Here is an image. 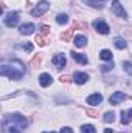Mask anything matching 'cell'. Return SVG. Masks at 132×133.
<instances>
[{"mask_svg": "<svg viewBox=\"0 0 132 133\" xmlns=\"http://www.w3.org/2000/svg\"><path fill=\"white\" fill-rule=\"evenodd\" d=\"M19 20H20V14H19L17 11H11V12H8V14L5 16V25L9 26V28L16 26V25L19 23Z\"/></svg>", "mask_w": 132, "mask_h": 133, "instance_id": "cell-3", "label": "cell"}, {"mask_svg": "<svg viewBox=\"0 0 132 133\" xmlns=\"http://www.w3.org/2000/svg\"><path fill=\"white\" fill-rule=\"evenodd\" d=\"M56 22H58L59 25H67V23H68V16H67V14H58V16H56Z\"/></svg>", "mask_w": 132, "mask_h": 133, "instance_id": "cell-19", "label": "cell"}, {"mask_svg": "<svg viewBox=\"0 0 132 133\" xmlns=\"http://www.w3.org/2000/svg\"><path fill=\"white\" fill-rule=\"evenodd\" d=\"M75 45L78 46V48H82V46H86V43H87V37L86 36H75Z\"/></svg>", "mask_w": 132, "mask_h": 133, "instance_id": "cell-14", "label": "cell"}, {"mask_svg": "<svg viewBox=\"0 0 132 133\" xmlns=\"http://www.w3.org/2000/svg\"><path fill=\"white\" fill-rule=\"evenodd\" d=\"M44 133H55V132H44Z\"/></svg>", "mask_w": 132, "mask_h": 133, "instance_id": "cell-34", "label": "cell"}, {"mask_svg": "<svg viewBox=\"0 0 132 133\" xmlns=\"http://www.w3.org/2000/svg\"><path fill=\"white\" fill-rule=\"evenodd\" d=\"M113 121H115V113H113V111H107V113L104 115V122L110 124V122H113Z\"/></svg>", "mask_w": 132, "mask_h": 133, "instance_id": "cell-22", "label": "cell"}, {"mask_svg": "<svg viewBox=\"0 0 132 133\" xmlns=\"http://www.w3.org/2000/svg\"><path fill=\"white\" fill-rule=\"evenodd\" d=\"M61 133H73V130H71L70 127H62V129H61Z\"/></svg>", "mask_w": 132, "mask_h": 133, "instance_id": "cell-31", "label": "cell"}, {"mask_svg": "<svg viewBox=\"0 0 132 133\" xmlns=\"http://www.w3.org/2000/svg\"><path fill=\"white\" fill-rule=\"evenodd\" d=\"M19 48H23V50H27L28 53L33 51V45H31V43H22V45H19Z\"/></svg>", "mask_w": 132, "mask_h": 133, "instance_id": "cell-26", "label": "cell"}, {"mask_svg": "<svg viewBox=\"0 0 132 133\" xmlns=\"http://www.w3.org/2000/svg\"><path fill=\"white\" fill-rule=\"evenodd\" d=\"M87 25L86 23H79V22H75L73 23V30H78V28H86Z\"/></svg>", "mask_w": 132, "mask_h": 133, "instance_id": "cell-28", "label": "cell"}, {"mask_svg": "<svg viewBox=\"0 0 132 133\" xmlns=\"http://www.w3.org/2000/svg\"><path fill=\"white\" fill-rule=\"evenodd\" d=\"M34 30H36V26H34L33 23H25V25H22L19 28V33L22 34V36H30V34L34 33Z\"/></svg>", "mask_w": 132, "mask_h": 133, "instance_id": "cell-9", "label": "cell"}, {"mask_svg": "<svg viewBox=\"0 0 132 133\" xmlns=\"http://www.w3.org/2000/svg\"><path fill=\"white\" fill-rule=\"evenodd\" d=\"M70 54H71V57H73L76 62H79V64H87V56H84V54H81V53H75V51H71Z\"/></svg>", "mask_w": 132, "mask_h": 133, "instance_id": "cell-15", "label": "cell"}, {"mask_svg": "<svg viewBox=\"0 0 132 133\" xmlns=\"http://www.w3.org/2000/svg\"><path fill=\"white\" fill-rule=\"evenodd\" d=\"M65 56L64 54H56L55 57H53V65L56 66V68H62V66L65 65Z\"/></svg>", "mask_w": 132, "mask_h": 133, "instance_id": "cell-11", "label": "cell"}, {"mask_svg": "<svg viewBox=\"0 0 132 133\" xmlns=\"http://www.w3.org/2000/svg\"><path fill=\"white\" fill-rule=\"evenodd\" d=\"M124 99H126V95H124V93H121V91H115V93L109 98V102H110L112 105H118L120 102H123Z\"/></svg>", "mask_w": 132, "mask_h": 133, "instance_id": "cell-7", "label": "cell"}, {"mask_svg": "<svg viewBox=\"0 0 132 133\" xmlns=\"http://www.w3.org/2000/svg\"><path fill=\"white\" fill-rule=\"evenodd\" d=\"M81 133H97V130H95L93 125H90V124H84V125L81 127Z\"/></svg>", "mask_w": 132, "mask_h": 133, "instance_id": "cell-20", "label": "cell"}, {"mask_svg": "<svg viewBox=\"0 0 132 133\" xmlns=\"http://www.w3.org/2000/svg\"><path fill=\"white\" fill-rule=\"evenodd\" d=\"M82 2L87 3V5H90V6L95 8V9H103V8H104V5H103L101 0H82Z\"/></svg>", "mask_w": 132, "mask_h": 133, "instance_id": "cell-16", "label": "cell"}, {"mask_svg": "<svg viewBox=\"0 0 132 133\" xmlns=\"http://www.w3.org/2000/svg\"><path fill=\"white\" fill-rule=\"evenodd\" d=\"M30 64H31L33 66H39V64H40V57H39V56H34Z\"/></svg>", "mask_w": 132, "mask_h": 133, "instance_id": "cell-27", "label": "cell"}, {"mask_svg": "<svg viewBox=\"0 0 132 133\" xmlns=\"http://www.w3.org/2000/svg\"><path fill=\"white\" fill-rule=\"evenodd\" d=\"M103 102V96L99 95V93H95V95H90L89 98H87V104H90V105H98Z\"/></svg>", "mask_w": 132, "mask_h": 133, "instance_id": "cell-12", "label": "cell"}, {"mask_svg": "<svg viewBox=\"0 0 132 133\" xmlns=\"http://www.w3.org/2000/svg\"><path fill=\"white\" fill-rule=\"evenodd\" d=\"M59 81H61V82H64V84H68V82L71 81V77H70V76H61V77H59Z\"/></svg>", "mask_w": 132, "mask_h": 133, "instance_id": "cell-29", "label": "cell"}, {"mask_svg": "<svg viewBox=\"0 0 132 133\" xmlns=\"http://www.w3.org/2000/svg\"><path fill=\"white\" fill-rule=\"evenodd\" d=\"M112 12H113L117 17H120V19H128V12L124 11L123 5H121L118 0H113V2H112Z\"/></svg>", "mask_w": 132, "mask_h": 133, "instance_id": "cell-5", "label": "cell"}, {"mask_svg": "<svg viewBox=\"0 0 132 133\" xmlns=\"http://www.w3.org/2000/svg\"><path fill=\"white\" fill-rule=\"evenodd\" d=\"M39 34H42V36H48V34H50V26L42 25V26L39 28Z\"/></svg>", "mask_w": 132, "mask_h": 133, "instance_id": "cell-24", "label": "cell"}, {"mask_svg": "<svg viewBox=\"0 0 132 133\" xmlns=\"http://www.w3.org/2000/svg\"><path fill=\"white\" fill-rule=\"evenodd\" d=\"M115 46L118 50H124L126 48V40L123 37H115Z\"/></svg>", "mask_w": 132, "mask_h": 133, "instance_id": "cell-18", "label": "cell"}, {"mask_svg": "<svg viewBox=\"0 0 132 133\" xmlns=\"http://www.w3.org/2000/svg\"><path fill=\"white\" fill-rule=\"evenodd\" d=\"M28 127V121L20 113L5 115L2 121V133H22Z\"/></svg>", "mask_w": 132, "mask_h": 133, "instance_id": "cell-1", "label": "cell"}, {"mask_svg": "<svg viewBox=\"0 0 132 133\" xmlns=\"http://www.w3.org/2000/svg\"><path fill=\"white\" fill-rule=\"evenodd\" d=\"M71 36H73V30H67L65 33L61 34V39H62L64 42H70V40H71Z\"/></svg>", "mask_w": 132, "mask_h": 133, "instance_id": "cell-23", "label": "cell"}, {"mask_svg": "<svg viewBox=\"0 0 132 133\" xmlns=\"http://www.w3.org/2000/svg\"><path fill=\"white\" fill-rule=\"evenodd\" d=\"M132 121V108H129V110H123L121 111V124H129Z\"/></svg>", "mask_w": 132, "mask_h": 133, "instance_id": "cell-13", "label": "cell"}, {"mask_svg": "<svg viewBox=\"0 0 132 133\" xmlns=\"http://www.w3.org/2000/svg\"><path fill=\"white\" fill-rule=\"evenodd\" d=\"M112 66H113V64H106V65H103V70L109 71V70H112Z\"/></svg>", "mask_w": 132, "mask_h": 133, "instance_id": "cell-32", "label": "cell"}, {"mask_svg": "<svg viewBox=\"0 0 132 133\" xmlns=\"http://www.w3.org/2000/svg\"><path fill=\"white\" fill-rule=\"evenodd\" d=\"M73 81H75L76 84L82 85V84H86V82L89 81V74H87V73H75V76H73Z\"/></svg>", "mask_w": 132, "mask_h": 133, "instance_id": "cell-10", "label": "cell"}, {"mask_svg": "<svg viewBox=\"0 0 132 133\" xmlns=\"http://www.w3.org/2000/svg\"><path fill=\"white\" fill-rule=\"evenodd\" d=\"M36 42H37V45H40V46H45L48 42H47V37L45 36H42V34H37L36 36Z\"/></svg>", "mask_w": 132, "mask_h": 133, "instance_id": "cell-21", "label": "cell"}, {"mask_svg": "<svg viewBox=\"0 0 132 133\" xmlns=\"http://www.w3.org/2000/svg\"><path fill=\"white\" fill-rule=\"evenodd\" d=\"M99 59L101 61H112V53L109 50H103V51H99Z\"/></svg>", "mask_w": 132, "mask_h": 133, "instance_id": "cell-17", "label": "cell"}, {"mask_svg": "<svg viewBox=\"0 0 132 133\" xmlns=\"http://www.w3.org/2000/svg\"><path fill=\"white\" fill-rule=\"evenodd\" d=\"M104 133H113V132H112L110 129H106V132H104Z\"/></svg>", "mask_w": 132, "mask_h": 133, "instance_id": "cell-33", "label": "cell"}, {"mask_svg": "<svg viewBox=\"0 0 132 133\" xmlns=\"http://www.w3.org/2000/svg\"><path fill=\"white\" fill-rule=\"evenodd\" d=\"M93 26H95V30L98 31L99 34H107L109 33V25L106 23V22H103V20H95L93 22Z\"/></svg>", "mask_w": 132, "mask_h": 133, "instance_id": "cell-6", "label": "cell"}, {"mask_svg": "<svg viewBox=\"0 0 132 133\" xmlns=\"http://www.w3.org/2000/svg\"><path fill=\"white\" fill-rule=\"evenodd\" d=\"M123 68H124V71L128 74L132 76V62H123Z\"/></svg>", "mask_w": 132, "mask_h": 133, "instance_id": "cell-25", "label": "cell"}, {"mask_svg": "<svg viewBox=\"0 0 132 133\" xmlns=\"http://www.w3.org/2000/svg\"><path fill=\"white\" fill-rule=\"evenodd\" d=\"M0 74L2 76H6L9 79H14V81H19L23 74V71H17L14 66H9V65H2L0 68Z\"/></svg>", "mask_w": 132, "mask_h": 133, "instance_id": "cell-2", "label": "cell"}, {"mask_svg": "<svg viewBox=\"0 0 132 133\" xmlns=\"http://www.w3.org/2000/svg\"><path fill=\"white\" fill-rule=\"evenodd\" d=\"M39 84H40L42 87H48V85L53 84V77H51L48 73H42V74L39 76Z\"/></svg>", "mask_w": 132, "mask_h": 133, "instance_id": "cell-8", "label": "cell"}, {"mask_svg": "<svg viewBox=\"0 0 132 133\" xmlns=\"http://www.w3.org/2000/svg\"><path fill=\"white\" fill-rule=\"evenodd\" d=\"M48 8H50V3H48L47 0H42V2H39L33 9H31V16H33V17H40Z\"/></svg>", "mask_w": 132, "mask_h": 133, "instance_id": "cell-4", "label": "cell"}, {"mask_svg": "<svg viewBox=\"0 0 132 133\" xmlns=\"http://www.w3.org/2000/svg\"><path fill=\"white\" fill-rule=\"evenodd\" d=\"M87 115L92 116V118H98V113H97L95 110H87Z\"/></svg>", "mask_w": 132, "mask_h": 133, "instance_id": "cell-30", "label": "cell"}]
</instances>
